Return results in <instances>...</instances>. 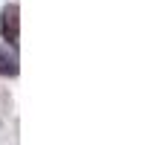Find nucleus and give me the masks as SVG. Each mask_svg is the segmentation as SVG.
<instances>
[{
  "label": "nucleus",
  "mask_w": 156,
  "mask_h": 145,
  "mask_svg": "<svg viewBox=\"0 0 156 145\" xmlns=\"http://www.w3.org/2000/svg\"><path fill=\"white\" fill-rule=\"evenodd\" d=\"M0 32L9 44L17 41V6H6L3 9V23H0Z\"/></svg>",
  "instance_id": "f257e3e1"
},
{
  "label": "nucleus",
  "mask_w": 156,
  "mask_h": 145,
  "mask_svg": "<svg viewBox=\"0 0 156 145\" xmlns=\"http://www.w3.org/2000/svg\"><path fill=\"white\" fill-rule=\"evenodd\" d=\"M0 76H17V55L9 50V44L0 46Z\"/></svg>",
  "instance_id": "f03ea898"
}]
</instances>
